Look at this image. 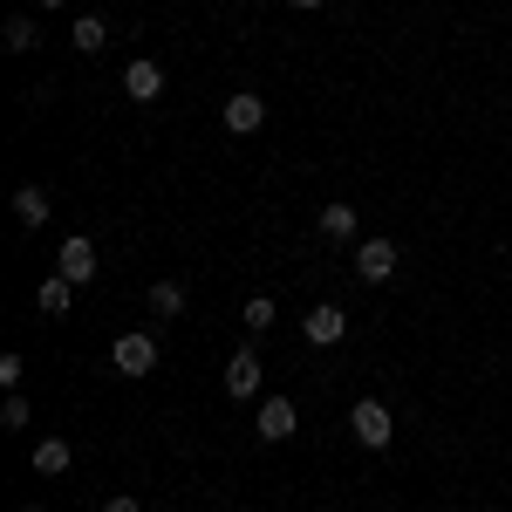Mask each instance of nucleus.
I'll use <instances>...</instances> for the list:
<instances>
[{
  "instance_id": "obj_19",
  "label": "nucleus",
  "mask_w": 512,
  "mask_h": 512,
  "mask_svg": "<svg viewBox=\"0 0 512 512\" xmlns=\"http://www.w3.org/2000/svg\"><path fill=\"white\" fill-rule=\"evenodd\" d=\"M21 376H28V362L7 349V355H0V383H7V390H21Z\"/></svg>"
},
{
  "instance_id": "obj_9",
  "label": "nucleus",
  "mask_w": 512,
  "mask_h": 512,
  "mask_svg": "<svg viewBox=\"0 0 512 512\" xmlns=\"http://www.w3.org/2000/svg\"><path fill=\"white\" fill-rule=\"evenodd\" d=\"M28 465H35V478H62L76 465V451H69V437H41L35 451H28Z\"/></svg>"
},
{
  "instance_id": "obj_20",
  "label": "nucleus",
  "mask_w": 512,
  "mask_h": 512,
  "mask_svg": "<svg viewBox=\"0 0 512 512\" xmlns=\"http://www.w3.org/2000/svg\"><path fill=\"white\" fill-rule=\"evenodd\" d=\"M103 512H144V506H137L130 492H117V499H110V506H103Z\"/></svg>"
},
{
  "instance_id": "obj_5",
  "label": "nucleus",
  "mask_w": 512,
  "mask_h": 512,
  "mask_svg": "<svg viewBox=\"0 0 512 512\" xmlns=\"http://www.w3.org/2000/svg\"><path fill=\"white\" fill-rule=\"evenodd\" d=\"M253 431H260V444H287V437L301 431V417H294V403H287V396H267V403H260V417H253Z\"/></svg>"
},
{
  "instance_id": "obj_10",
  "label": "nucleus",
  "mask_w": 512,
  "mask_h": 512,
  "mask_svg": "<svg viewBox=\"0 0 512 512\" xmlns=\"http://www.w3.org/2000/svg\"><path fill=\"white\" fill-rule=\"evenodd\" d=\"M123 96H130V103H158L164 96V69L158 62H130V69H123Z\"/></svg>"
},
{
  "instance_id": "obj_16",
  "label": "nucleus",
  "mask_w": 512,
  "mask_h": 512,
  "mask_svg": "<svg viewBox=\"0 0 512 512\" xmlns=\"http://www.w3.org/2000/svg\"><path fill=\"white\" fill-rule=\"evenodd\" d=\"M0 48H7V55H28V48H35V21H28V14H14V21L0 28Z\"/></svg>"
},
{
  "instance_id": "obj_13",
  "label": "nucleus",
  "mask_w": 512,
  "mask_h": 512,
  "mask_svg": "<svg viewBox=\"0 0 512 512\" xmlns=\"http://www.w3.org/2000/svg\"><path fill=\"white\" fill-rule=\"evenodd\" d=\"M321 239H328V246H349L355 239V205H321Z\"/></svg>"
},
{
  "instance_id": "obj_8",
  "label": "nucleus",
  "mask_w": 512,
  "mask_h": 512,
  "mask_svg": "<svg viewBox=\"0 0 512 512\" xmlns=\"http://www.w3.org/2000/svg\"><path fill=\"white\" fill-rule=\"evenodd\" d=\"M226 396H260V349H233L226 355Z\"/></svg>"
},
{
  "instance_id": "obj_23",
  "label": "nucleus",
  "mask_w": 512,
  "mask_h": 512,
  "mask_svg": "<svg viewBox=\"0 0 512 512\" xmlns=\"http://www.w3.org/2000/svg\"><path fill=\"white\" fill-rule=\"evenodd\" d=\"M21 512H41V506H21Z\"/></svg>"
},
{
  "instance_id": "obj_1",
  "label": "nucleus",
  "mask_w": 512,
  "mask_h": 512,
  "mask_svg": "<svg viewBox=\"0 0 512 512\" xmlns=\"http://www.w3.org/2000/svg\"><path fill=\"white\" fill-rule=\"evenodd\" d=\"M349 431H355V444H362V451H383V444L396 437V417H390V403H376V396H362V403L349 410Z\"/></svg>"
},
{
  "instance_id": "obj_22",
  "label": "nucleus",
  "mask_w": 512,
  "mask_h": 512,
  "mask_svg": "<svg viewBox=\"0 0 512 512\" xmlns=\"http://www.w3.org/2000/svg\"><path fill=\"white\" fill-rule=\"evenodd\" d=\"M48 7H62V0H41V14H48Z\"/></svg>"
},
{
  "instance_id": "obj_21",
  "label": "nucleus",
  "mask_w": 512,
  "mask_h": 512,
  "mask_svg": "<svg viewBox=\"0 0 512 512\" xmlns=\"http://www.w3.org/2000/svg\"><path fill=\"white\" fill-rule=\"evenodd\" d=\"M287 7H321V0H287Z\"/></svg>"
},
{
  "instance_id": "obj_6",
  "label": "nucleus",
  "mask_w": 512,
  "mask_h": 512,
  "mask_svg": "<svg viewBox=\"0 0 512 512\" xmlns=\"http://www.w3.org/2000/svg\"><path fill=\"white\" fill-rule=\"evenodd\" d=\"M219 117H226V130H233V137H253V130L267 123V96L239 89V96H226V110H219Z\"/></svg>"
},
{
  "instance_id": "obj_3",
  "label": "nucleus",
  "mask_w": 512,
  "mask_h": 512,
  "mask_svg": "<svg viewBox=\"0 0 512 512\" xmlns=\"http://www.w3.org/2000/svg\"><path fill=\"white\" fill-rule=\"evenodd\" d=\"M349 267H355V280H369V287L390 280L396 274V239H362V246L349 253Z\"/></svg>"
},
{
  "instance_id": "obj_14",
  "label": "nucleus",
  "mask_w": 512,
  "mask_h": 512,
  "mask_svg": "<svg viewBox=\"0 0 512 512\" xmlns=\"http://www.w3.org/2000/svg\"><path fill=\"white\" fill-rule=\"evenodd\" d=\"M185 315V287L178 280H151V321H178Z\"/></svg>"
},
{
  "instance_id": "obj_2",
  "label": "nucleus",
  "mask_w": 512,
  "mask_h": 512,
  "mask_svg": "<svg viewBox=\"0 0 512 512\" xmlns=\"http://www.w3.org/2000/svg\"><path fill=\"white\" fill-rule=\"evenodd\" d=\"M110 369H117V376H151V369H158V342H151L144 328L117 335V349H110Z\"/></svg>"
},
{
  "instance_id": "obj_18",
  "label": "nucleus",
  "mask_w": 512,
  "mask_h": 512,
  "mask_svg": "<svg viewBox=\"0 0 512 512\" xmlns=\"http://www.w3.org/2000/svg\"><path fill=\"white\" fill-rule=\"evenodd\" d=\"M35 424V410H28V396L7 390V403H0V431H28Z\"/></svg>"
},
{
  "instance_id": "obj_11",
  "label": "nucleus",
  "mask_w": 512,
  "mask_h": 512,
  "mask_svg": "<svg viewBox=\"0 0 512 512\" xmlns=\"http://www.w3.org/2000/svg\"><path fill=\"white\" fill-rule=\"evenodd\" d=\"M69 301H76V280H62V274H41V287H35V308L41 315H69Z\"/></svg>"
},
{
  "instance_id": "obj_15",
  "label": "nucleus",
  "mask_w": 512,
  "mask_h": 512,
  "mask_svg": "<svg viewBox=\"0 0 512 512\" xmlns=\"http://www.w3.org/2000/svg\"><path fill=\"white\" fill-rule=\"evenodd\" d=\"M69 41H76L82 55H103V41H110V21H103V14H76V28H69Z\"/></svg>"
},
{
  "instance_id": "obj_7",
  "label": "nucleus",
  "mask_w": 512,
  "mask_h": 512,
  "mask_svg": "<svg viewBox=\"0 0 512 512\" xmlns=\"http://www.w3.org/2000/svg\"><path fill=\"white\" fill-rule=\"evenodd\" d=\"M301 335H308V349H335V342H342V335H349V315H342V308H328V301H321L315 315H301Z\"/></svg>"
},
{
  "instance_id": "obj_4",
  "label": "nucleus",
  "mask_w": 512,
  "mask_h": 512,
  "mask_svg": "<svg viewBox=\"0 0 512 512\" xmlns=\"http://www.w3.org/2000/svg\"><path fill=\"white\" fill-rule=\"evenodd\" d=\"M55 274L76 280V287H89V280H96V239L69 233V239H62V253H55Z\"/></svg>"
},
{
  "instance_id": "obj_17",
  "label": "nucleus",
  "mask_w": 512,
  "mask_h": 512,
  "mask_svg": "<svg viewBox=\"0 0 512 512\" xmlns=\"http://www.w3.org/2000/svg\"><path fill=\"white\" fill-rule=\"evenodd\" d=\"M239 321H246L253 335H267V328H274V321H280V308H274V301H267V294H253V301L239 308Z\"/></svg>"
},
{
  "instance_id": "obj_12",
  "label": "nucleus",
  "mask_w": 512,
  "mask_h": 512,
  "mask_svg": "<svg viewBox=\"0 0 512 512\" xmlns=\"http://www.w3.org/2000/svg\"><path fill=\"white\" fill-rule=\"evenodd\" d=\"M48 212H55V205H48V192H41V185H21V192H14V226H28V233H35Z\"/></svg>"
}]
</instances>
